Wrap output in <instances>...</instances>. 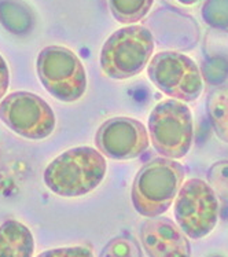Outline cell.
<instances>
[{"label": "cell", "instance_id": "6da1fadb", "mask_svg": "<svg viewBox=\"0 0 228 257\" xmlns=\"http://www.w3.org/2000/svg\"><path fill=\"white\" fill-rule=\"evenodd\" d=\"M107 172L106 158L94 147L80 146L54 158L44 169V183L54 194L76 198L90 194Z\"/></svg>", "mask_w": 228, "mask_h": 257}, {"label": "cell", "instance_id": "ac0fdd59", "mask_svg": "<svg viewBox=\"0 0 228 257\" xmlns=\"http://www.w3.org/2000/svg\"><path fill=\"white\" fill-rule=\"evenodd\" d=\"M101 257H140V250L131 238H114L105 246Z\"/></svg>", "mask_w": 228, "mask_h": 257}, {"label": "cell", "instance_id": "9c48e42d", "mask_svg": "<svg viewBox=\"0 0 228 257\" xmlns=\"http://www.w3.org/2000/svg\"><path fill=\"white\" fill-rule=\"evenodd\" d=\"M95 143L103 156L127 161L140 157L149 149L150 137L140 121L129 117H113L98 128Z\"/></svg>", "mask_w": 228, "mask_h": 257}, {"label": "cell", "instance_id": "277c9868", "mask_svg": "<svg viewBox=\"0 0 228 257\" xmlns=\"http://www.w3.org/2000/svg\"><path fill=\"white\" fill-rule=\"evenodd\" d=\"M36 70L43 87L55 99L72 103L87 91V73L83 62L72 50L48 46L38 55Z\"/></svg>", "mask_w": 228, "mask_h": 257}, {"label": "cell", "instance_id": "44dd1931", "mask_svg": "<svg viewBox=\"0 0 228 257\" xmlns=\"http://www.w3.org/2000/svg\"><path fill=\"white\" fill-rule=\"evenodd\" d=\"M172 2H176V3H179L181 6H192L198 3L199 0H172Z\"/></svg>", "mask_w": 228, "mask_h": 257}, {"label": "cell", "instance_id": "d6986e66", "mask_svg": "<svg viewBox=\"0 0 228 257\" xmlns=\"http://www.w3.org/2000/svg\"><path fill=\"white\" fill-rule=\"evenodd\" d=\"M38 257H94V253L85 246H68L44 250Z\"/></svg>", "mask_w": 228, "mask_h": 257}, {"label": "cell", "instance_id": "e0dca14e", "mask_svg": "<svg viewBox=\"0 0 228 257\" xmlns=\"http://www.w3.org/2000/svg\"><path fill=\"white\" fill-rule=\"evenodd\" d=\"M207 183L214 193L228 202V161H218L207 169Z\"/></svg>", "mask_w": 228, "mask_h": 257}, {"label": "cell", "instance_id": "4fadbf2b", "mask_svg": "<svg viewBox=\"0 0 228 257\" xmlns=\"http://www.w3.org/2000/svg\"><path fill=\"white\" fill-rule=\"evenodd\" d=\"M35 239L32 231L17 220L0 226V257H33Z\"/></svg>", "mask_w": 228, "mask_h": 257}, {"label": "cell", "instance_id": "3957f363", "mask_svg": "<svg viewBox=\"0 0 228 257\" xmlns=\"http://www.w3.org/2000/svg\"><path fill=\"white\" fill-rule=\"evenodd\" d=\"M154 43L153 33L143 25H131L116 31L102 47L103 73L114 80L138 76L150 62Z\"/></svg>", "mask_w": 228, "mask_h": 257}, {"label": "cell", "instance_id": "ba28073f", "mask_svg": "<svg viewBox=\"0 0 228 257\" xmlns=\"http://www.w3.org/2000/svg\"><path fill=\"white\" fill-rule=\"evenodd\" d=\"M0 120L9 130L29 141L46 139L57 124L51 106L28 91L6 95L0 102Z\"/></svg>", "mask_w": 228, "mask_h": 257}, {"label": "cell", "instance_id": "8fae6325", "mask_svg": "<svg viewBox=\"0 0 228 257\" xmlns=\"http://www.w3.org/2000/svg\"><path fill=\"white\" fill-rule=\"evenodd\" d=\"M139 235L149 257H191L184 231L168 217H147L140 226Z\"/></svg>", "mask_w": 228, "mask_h": 257}, {"label": "cell", "instance_id": "5bb4252c", "mask_svg": "<svg viewBox=\"0 0 228 257\" xmlns=\"http://www.w3.org/2000/svg\"><path fill=\"white\" fill-rule=\"evenodd\" d=\"M209 121L223 142L228 143V84H220L209 92L206 100Z\"/></svg>", "mask_w": 228, "mask_h": 257}, {"label": "cell", "instance_id": "ffe728a7", "mask_svg": "<svg viewBox=\"0 0 228 257\" xmlns=\"http://www.w3.org/2000/svg\"><path fill=\"white\" fill-rule=\"evenodd\" d=\"M9 84H10V70H9L5 58L0 55V100L7 94Z\"/></svg>", "mask_w": 228, "mask_h": 257}, {"label": "cell", "instance_id": "7c38bea8", "mask_svg": "<svg viewBox=\"0 0 228 257\" xmlns=\"http://www.w3.org/2000/svg\"><path fill=\"white\" fill-rule=\"evenodd\" d=\"M202 74L209 84H223L228 77V31L212 29L203 43Z\"/></svg>", "mask_w": 228, "mask_h": 257}, {"label": "cell", "instance_id": "5b68a950", "mask_svg": "<svg viewBox=\"0 0 228 257\" xmlns=\"http://www.w3.org/2000/svg\"><path fill=\"white\" fill-rule=\"evenodd\" d=\"M153 147L165 158L180 160L190 152L194 141V121L188 106L177 99H166L154 106L149 117Z\"/></svg>", "mask_w": 228, "mask_h": 257}, {"label": "cell", "instance_id": "8992f818", "mask_svg": "<svg viewBox=\"0 0 228 257\" xmlns=\"http://www.w3.org/2000/svg\"><path fill=\"white\" fill-rule=\"evenodd\" d=\"M175 220L191 239L209 235L218 220L217 197L212 186L202 179L183 183L173 206Z\"/></svg>", "mask_w": 228, "mask_h": 257}, {"label": "cell", "instance_id": "30bf717a", "mask_svg": "<svg viewBox=\"0 0 228 257\" xmlns=\"http://www.w3.org/2000/svg\"><path fill=\"white\" fill-rule=\"evenodd\" d=\"M144 25L159 47L188 51L198 44L199 27L194 18L175 7H162L151 14Z\"/></svg>", "mask_w": 228, "mask_h": 257}, {"label": "cell", "instance_id": "2e32d148", "mask_svg": "<svg viewBox=\"0 0 228 257\" xmlns=\"http://www.w3.org/2000/svg\"><path fill=\"white\" fill-rule=\"evenodd\" d=\"M202 18L212 29L228 31V0H205Z\"/></svg>", "mask_w": 228, "mask_h": 257}, {"label": "cell", "instance_id": "9a60e30c", "mask_svg": "<svg viewBox=\"0 0 228 257\" xmlns=\"http://www.w3.org/2000/svg\"><path fill=\"white\" fill-rule=\"evenodd\" d=\"M154 0H109L113 17L121 24H135L149 14Z\"/></svg>", "mask_w": 228, "mask_h": 257}, {"label": "cell", "instance_id": "52a82bcc", "mask_svg": "<svg viewBox=\"0 0 228 257\" xmlns=\"http://www.w3.org/2000/svg\"><path fill=\"white\" fill-rule=\"evenodd\" d=\"M149 79L172 99L194 102L203 89V79L196 63L177 51H161L150 61Z\"/></svg>", "mask_w": 228, "mask_h": 257}, {"label": "cell", "instance_id": "7a4b0ae2", "mask_svg": "<svg viewBox=\"0 0 228 257\" xmlns=\"http://www.w3.org/2000/svg\"><path fill=\"white\" fill-rule=\"evenodd\" d=\"M186 171L170 158H154L133 179L131 200L144 217H158L169 209L183 186Z\"/></svg>", "mask_w": 228, "mask_h": 257}]
</instances>
